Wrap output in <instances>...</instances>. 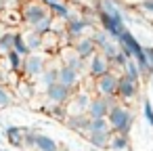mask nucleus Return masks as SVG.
<instances>
[{
  "mask_svg": "<svg viewBox=\"0 0 153 151\" xmlns=\"http://www.w3.org/2000/svg\"><path fill=\"white\" fill-rule=\"evenodd\" d=\"M107 120H109V124H111V130H113V132L128 134V132L132 130V124H134V113H132L126 105L115 103V105L111 107V111H109Z\"/></svg>",
  "mask_w": 153,
  "mask_h": 151,
  "instance_id": "obj_1",
  "label": "nucleus"
},
{
  "mask_svg": "<svg viewBox=\"0 0 153 151\" xmlns=\"http://www.w3.org/2000/svg\"><path fill=\"white\" fill-rule=\"evenodd\" d=\"M48 15H53L51 9H48V4L44 7V4H40V2H25L23 9H21V21H23L27 28H36V25H38L42 19H46Z\"/></svg>",
  "mask_w": 153,
  "mask_h": 151,
  "instance_id": "obj_2",
  "label": "nucleus"
},
{
  "mask_svg": "<svg viewBox=\"0 0 153 151\" xmlns=\"http://www.w3.org/2000/svg\"><path fill=\"white\" fill-rule=\"evenodd\" d=\"M117 84H120V76H115L113 71H107V74L94 78V90H97V94H103V97H115Z\"/></svg>",
  "mask_w": 153,
  "mask_h": 151,
  "instance_id": "obj_3",
  "label": "nucleus"
},
{
  "mask_svg": "<svg viewBox=\"0 0 153 151\" xmlns=\"http://www.w3.org/2000/svg\"><path fill=\"white\" fill-rule=\"evenodd\" d=\"M115 97H117V94H115ZM115 97H103V94H97V97L90 101V107H88L86 113H88L90 118H107L109 111H111V107L117 103Z\"/></svg>",
  "mask_w": 153,
  "mask_h": 151,
  "instance_id": "obj_4",
  "label": "nucleus"
},
{
  "mask_svg": "<svg viewBox=\"0 0 153 151\" xmlns=\"http://www.w3.org/2000/svg\"><path fill=\"white\" fill-rule=\"evenodd\" d=\"M46 67H48V65H46V57L40 55V53H36V51H32V53L25 57L23 74H25V78H38Z\"/></svg>",
  "mask_w": 153,
  "mask_h": 151,
  "instance_id": "obj_5",
  "label": "nucleus"
},
{
  "mask_svg": "<svg viewBox=\"0 0 153 151\" xmlns=\"http://www.w3.org/2000/svg\"><path fill=\"white\" fill-rule=\"evenodd\" d=\"M71 90H74L71 86H67V84H63V82H57V84H53L48 90H44V94H46L48 103H53V105H67L69 99L74 97Z\"/></svg>",
  "mask_w": 153,
  "mask_h": 151,
  "instance_id": "obj_6",
  "label": "nucleus"
},
{
  "mask_svg": "<svg viewBox=\"0 0 153 151\" xmlns=\"http://www.w3.org/2000/svg\"><path fill=\"white\" fill-rule=\"evenodd\" d=\"M99 21L111 34L113 40H120L124 36V32H126V23H124L122 17H113V15H107V13H99Z\"/></svg>",
  "mask_w": 153,
  "mask_h": 151,
  "instance_id": "obj_7",
  "label": "nucleus"
},
{
  "mask_svg": "<svg viewBox=\"0 0 153 151\" xmlns=\"http://www.w3.org/2000/svg\"><path fill=\"white\" fill-rule=\"evenodd\" d=\"M111 67H113V63H111V59L105 53H97V55H92L88 59V74L92 78H99V76L111 71Z\"/></svg>",
  "mask_w": 153,
  "mask_h": 151,
  "instance_id": "obj_8",
  "label": "nucleus"
},
{
  "mask_svg": "<svg viewBox=\"0 0 153 151\" xmlns=\"http://www.w3.org/2000/svg\"><path fill=\"white\" fill-rule=\"evenodd\" d=\"M90 25H92V19L80 17V15H71L69 21H67V25H65V30H67V36H69L71 40H78V38L84 36V32H86Z\"/></svg>",
  "mask_w": 153,
  "mask_h": 151,
  "instance_id": "obj_9",
  "label": "nucleus"
},
{
  "mask_svg": "<svg viewBox=\"0 0 153 151\" xmlns=\"http://www.w3.org/2000/svg\"><path fill=\"white\" fill-rule=\"evenodd\" d=\"M138 84H140V82H136V80L128 78L126 74H122V76H120V84H117V97L124 99V101L134 99V97L138 94Z\"/></svg>",
  "mask_w": 153,
  "mask_h": 151,
  "instance_id": "obj_10",
  "label": "nucleus"
},
{
  "mask_svg": "<svg viewBox=\"0 0 153 151\" xmlns=\"http://www.w3.org/2000/svg\"><path fill=\"white\" fill-rule=\"evenodd\" d=\"M74 51H76L82 59H86V61H88L92 55H97L99 46H97V42H94V38H92V36H82V38H78V40H76Z\"/></svg>",
  "mask_w": 153,
  "mask_h": 151,
  "instance_id": "obj_11",
  "label": "nucleus"
},
{
  "mask_svg": "<svg viewBox=\"0 0 153 151\" xmlns=\"http://www.w3.org/2000/svg\"><path fill=\"white\" fill-rule=\"evenodd\" d=\"M90 120H92V118H90L88 113H69V115H65L67 126H69L71 130L84 132V134L90 132Z\"/></svg>",
  "mask_w": 153,
  "mask_h": 151,
  "instance_id": "obj_12",
  "label": "nucleus"
},
{
  "mask_svg": "<svg viewBox=\"0 0 153 151\" xmlns=\"http://www.w3.org/2000/svg\"><path fill=\"white\" fill-rule=\"evenodd\" d=\"M90 94L88 92H78V94H74L71 99H69V103L65 105L71 113H86L88 111V107H90Z\"/></svg>",
  "mask_w": 153,
  "mask_h": 151,
  "instance_id": "obj_13",
  "label": "nucleus"
},
{
  "mask_svg": "<svg viewBox=\"0 0 153 151\" xmlns=\"http://www.w3.org/2000/svg\"><path fill=\"white\" fill-rule=\"evenodd\" d=\"M59 82H63V84L76 88L78 82H80V71L74 69V67L67 65V63H61V67H59Z\"/></svg>",
  "mask_w": 153,
  "mask_h": 151,
  "instance_id": "obj_14",
  "label": "nucleus"
},
{
  "mask_svg": "<svg viewBox=\"0 0 153 151\" xmlns=\"http://www.w3.org/2000/svg\"><path fill=\"white\" fill-rule=\"evenodd\" d=\"M59 67H61V65H51V67H46V69L38 76V84H40L42 90H48L53 84L59 82Z\"/></svg>",
  "mask_w": 153,
  "mask_h": 151,
  "instance_id": "obj_15",
  "label": "nucleus"
},
{
  "mask_svg": "<svg viewBox=\"0 0 153 151\" xmlns=\"http://www.w3.org/2000/svg\"><path fill=\"white\" fill-rule=\"evenodd\" d=\"M111 136H113V130H92V132H88L90 145H92V147H99V149L109 147Z\"/></svg>",
  "mask_w": 153,
  "mask_h": 151,
  "instance_id": "obj_16",
  "label": "nucleus"
},
{
  "mask_svg": "<svg viewBox=\"0 0 153 151\" xmlns=\"http://www.w3.org/2000/svg\"><path fill=\"white\" fill-rule=\"evenodd\" d=\"M7 138H9V143L11 145H15V147H25V128H21V126H9L7 130Z\"/></svg>",
  "mask_w": 153,
  "mask_h": 151,
  "instance_id": "obj_17",
  "label": "nucleus"
},
{
  "mask_svg": "<svg viewBox=\"0 0 153 151\" xmlns=\"http://www.w3.org/2000/svg\"><path fill=\"white\" fill-rule=\"evenodd\" d=\"M34 149H36V151H59V145H57L48 134H40V132H36Z\"/></svg>",
  "mask_w": 153,
  "mask_h": 151,
  "instance_id": "obj_18",
  "label": "nucleus"
},
{
  "mask_svg": "<svg viewBox=\"0 0 153 151\" xmlns=\"http://www.w3.org/2000/svg\"><path fill=\"white\" fill-rule=\"evenodd\" d=\"M99 13H107V15L124 19V11H122L117 0H99Z\"/></svg>",
  "mask_w": 153,
  "mask_h": 151,
  "instance_id": "obj_19",
  "label": "nucleus"
},
{
  "mask_svg": "<svg viewBox=\"0 0 153 151\" xmlns=\"http://www.w3.org/2000/svg\"><path fill=\"white\" fill-rule=\"evenodd\" d=\"M63 63H67V65H71L74 69H78L80 74L84 71V69H88V65H86V59H82L74 48L69 51V53H63Z\"/></svg>",
  "mask_w": 153,
  "mask_h": 151,
  "instance_id": "obj_20",
  "label": "nucleus"
},
{
  "mask_svg": "<svg viewBox=\"0 0 153 151\" xmlns=\"http://www.w3.org/2000/svg\"><path fill=\"white\" fill-rule=\"evenodd\" d=\"M48 9H51V13L57 17V19H61V21H69V17L74 15L71 11H69V7L65 4V2H61V0H57V2H51L48 4Z\"/></svg>",
  "mask_w": 153,
  "mask_h": 151,
  "instance_id": "obj_21",
  "label": "nucleus"
},
{
  "mask_svg": "<svg viewBox=\"0 0 153 151\" xmlns=\"http://www.w3.org/2000/svg\"><path fill=\"white\" fill-rule=\"evenodd\" d=\"M122 74H126L128 78H132V80H136V82H140L143 80V69H140V65H138V61L134 59V57H130L128 59V63L124 65V69H122Z\"/></svg>",
  "mask_w": 153,
  "mask_h": 151,
  "instance_id": "obj_22",
  "label": "nucleus"
},
{
  "mask_svg": "<svg viewBox=\"0 0 153 151\" xmlns=\"http://www.w3.org/2000/svg\"><path fill=\"white\" fill-rule=\"evenodd\" d=\"M15 36H17V30H7L0 34V53H9L15 48Z\"/></svg>",
  "mask_w": 153,
  "mask_h": 151,
  "instance_id": "obj_23",
  "label": "nucleus"
},
{
  "mask_svg": "<svg viewBox=\"0 0 153 151\" xmlns=\"http://www.w3.org/2000/svg\"><path fill=\"white\" fill-rule=\"evenodd\" d=\"M7 61H9V71H23L25 57H23L21 53H17L15 48L7 53Z\"/></svg>",
  "mask_w": 153,
  "mask_h": 151,
  "instance_id": "obj_24",
  "label": "nucleus"
},
{
  "mask_svg": "<svg viewBox=\"0 0 153 151\" xmlns=\"http://www.w3.org/2000/svg\"><path fill=\"white\" fill-rule=\"evenodd\" d=\"M25 40H27V44H30L32 51H40V48L44 46V36H42L40 32H36L34 28L25 34Z\"/></svg>",
  "mask_w": 153,
  "mask_h": 151,
  "instance_id": "obj_25",
  "label": "nucleus"
},
{
  "mask_svg": "<svg viewBox=\"0 0 153 151\" xmlns=\"http://www.w3.org/2000/svg\"><path fill=\"white\" fill-rule=\"evenodd\" d=\"M128 134H122V132H113V136H111V143H109V147L113 149V151H126L128 149Z\"/></svg>",
  "mask_w": 153,
  "mask_h": 151,
  "instance_id": "obj_26",
  "label": "nucleus"
},
{
  "mask_svg": "<svg viewBox=\"0 0 153 151\" xmlns=\"http://www.w3.org/2000/svg\"><path fill=\"white\" fill-rule=\"evenodd\" d=\"M15 51L21 53L23 57H27L32 53V48H30V44H27V40H25V36L21 32H17V36H15Z\"/></svg>",
  "mask_w": 153,
  "mask_h": 151,
  "instance_id": "obj_27",
  "label": "nucleus"
},
{
  "mask_svg": "<svg viewBox=\"0 0 153 151\" xmlns=\"http://www.w3.org/2000/svg\"><path fill=\"white\" fill-rule=\"evenodd\" d=\"M92 38H94V42H97L99 51H101V48H103L105 44H109V42L113 40V38H111V34H109V32H107L105 28H103V30H97V32L92 34Z\"/></svg>",
  "mask_w": 153,
  "mask_h": 151,
  "instance_id": "obj_28",
  "label": "nucleus"
},
{
  "mask_svg": "<svg viewBox=\"0 0 153 151\" xmlns=\"http://www.w3.org/2000/svg\"><path fill=\"white\" fill-rule=\"evenodd\" d=\"M92 130H111V124L107 118H92L90 120V132Z\"/></svg>",
  "mask_w": 153,
  "mask_h": 151,
  "instance_id": "obj_29",
  "label": "nucleus"
},
{
  "mask_svg": "<svg viewBox=\"0 0 153 151\" xmlns=\"http://www.w3.org/2000/svg\"><path fill=\"white\" fill-rule=\"evenodd\" d=\"M143 115H145V122L153 128V103H151L149 99L143 101Z\"/></svg>",
  "mask_w": 153,
  "mask_h": 151,
  "instance_id": "obj_30",
  "label": "nucleus"
},
{
  "mask_svg": "<svg viewBox=\"0 0 153 151\" xmlns=\"http://www.w3.org/2000/svg\"><path fill=\"white\" fill-rule=\"evenodd\" d=\"M13 103V97H11V92L4 88V84H2V80H0V109H4V107H9Z\"/></svg>",
  "mask_w": 153,
  "mask_h": 151,
  "instance_id": "obj_31",
  "label": "nucleus"
},
{
  "mask_svg": "<svg viewBox=\"0 0 153 151\" xmlns=\"http://www.w3.org/2000/svg\"><path fill=\"white\" fill-rule=\"evenodd\" d=\"M128 59H130V55H126L124 51H120L113 59H111V63H113V67H117V69H124V65L128 63Z\"/></svg>",
  "mask_w": 153,
  "mask_h": 151,
  "instance_id": "obj_32",
  "label": "nucleus"
},
{
  "mask_svg": "<svg viewBox=\"0 0 153 151\" xmlns=\"http://www.w3.org/2000/svg\"><path fill=\"white\" fill-rule=\"evenodd\" d=\"M140 9L147 13H153V0H140Z\"/></svg>",
  "mask_w": 153,
  "mask_h": 151,
  "instance_id": "obj_33",
  "label": "nucleus"
},
{
  "mask_svg": "<svg viewBox=\"0 0 153 151\" xmlns=\"http://www.w3.org/2000/svg\"><path fill=\"white\" fill-rule=\"evenodd\" d=\"M147 61H149V67L153 74V46H147Z\"/></svg>",
  "mask_w": 153,
  "mask_h": 151,
  "instance_id": "obj_34",
  "label": "nucleus"
},
{
  "mask_svg": "<svg viewBox=\"0 0 153 151\" xmlns=\"http://www.w3.org/2000/svg\"><path fill=\"white\" fill-rule=\"evenodd\" d=\"M7 4H9V0H0V11H4Z\"/></svg>",
  "mask_w": 153,
  "mask_h": 151,
  "instance_id": "obj_35",
  "label": "nucleus"
},
{
  "mask_svg": "<svg viewBox=\"0 0 153 151\" xmlns=\"http://www.w3.org/2000/svg\"><path fill=\"white\" fill-rule=\"evenodd\" d=\"M44 4H51V2H57V0H42Z\"/></svg>",
  "mask_w": 153,
  "mask_h": 151,
  "instance_id": "obj_36",
  "label": "nucleus"
},
{
  "mask_svg": "<svg viewBox=\"0 0 153 151\" xmlns=\"http://www.w3.org/2000/svg\"><path fill=\"white\" fill-rule=\"evenodd\" d=\"M149 80H151V90H153V74L149 76Z\"/></svg>",
  "mask_w": 153,
  "mask_h": 151,
  "instance_id": "obj_37",
  "label": "nucleus"
}]
</instances>
